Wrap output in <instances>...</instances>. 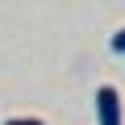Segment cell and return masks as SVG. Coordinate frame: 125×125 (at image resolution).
<instances>
[{
	"label": "cell",
	"instance_id": "3",
	"mask_svg": "<svg viewBox=\"0 0 125 125\" xmlns=\"http://www.w3.org/2000/svg\"><path fill=\"white\" fill-rule=\"evenodd\" d=\"M108 46H113V50H117V54H125V29H117V33H113V42H108Z\"/></svg>",
	"mask_w": 125,
	"mask_h": 125
},
{
	"label": "cell",
	"instance_id": "1",
	"mask_svg": "<svg viewBox=\"0 0 125 125\" xmlns=\"http://www.w3.org/2000/svg\"><path fill=\"white\" fill-rule=\"evenodd\" d=\"M96 121H100V125H125V121H121V96H117L113 83L96 88Z\"/></svg>",
	"mask_w": 125,
	"mask_h": 125
},
{
	"label": "cell",
	"instance_id": "2",
	"mask_svg": "<svg viewBox=\"0 0 125 125\" xmlns=\"http://www.w3.org/2000/svg\"><path fill=\"white\" fill-rule=\"evenodd\" d=\"M4 125H46V121H42V117H9Z\"/></svg>",
	"mask_w": 125,
	"mask_h": 125
}]
</instances>
